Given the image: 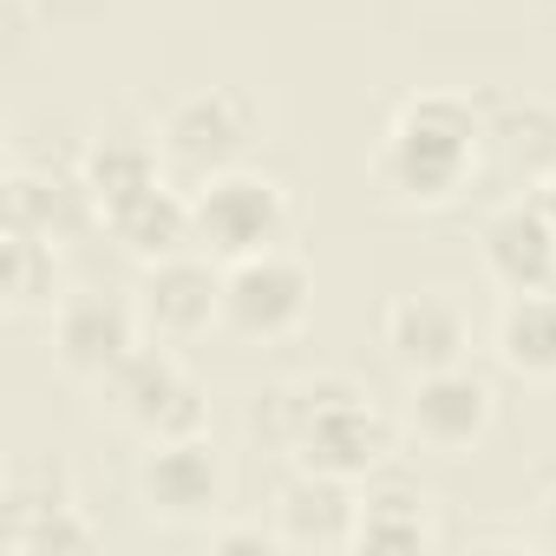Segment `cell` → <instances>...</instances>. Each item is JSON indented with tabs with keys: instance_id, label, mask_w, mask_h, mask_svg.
I'll return each instance as SVG.
<instances>
[{
	"instance_id": "1",
	"label": "cell",
	"mask_w": 556,
	"mask_h": 556,
	"mask_svg": "<svg viewBox=\"0 0 556 556\" xmlns=\"http://www.w3.org/2000/svg\"><path fill=\"white\" fill-rule=\"evenodd\" d=\"M491 151V131L484 118L471 112V99H452V92H419L393 112L387 125V144L374 157V177L387 197L400 203H419V210H439V203H458L478 157Z\"/></svg>"
},
{
	"instance_id": "2",
	"label": "cell",
	"mask_w": 556,
	"mask_h": 556,
	"mask_svg": "<svg viewBox=\"0 0 556 556\" xmlns=\"http://www.w3.org/2000/svg\"><path fill=\"white\" fill-rule=\"evenodd\" d=\"M295 400H302V439H295L302 471H328V478L354 484V478L387 465L393 426L354 380H341V374L295 380Z\"/></svg>"
},
{
	"instance_id": "3",
	"label": "cell",
	"mask_w": 556,
	"mask_h": 556,
	"mask_svg": "<svg viewBox=\"0 0 556 556\" xmlns=\"http://www.w3.org/2000/svg\"><path fill=\"white\" fill-rule=\"evenodd\" d=\"M190 210H197V242H210L229 262L262 255V249H282V236H289V197H282V184H268L255 170H236V164L216 170V177H203L197 197H190Z\"/></svg>"
},
{
	"instance_id": "4",
	"label": "cell",
	"mask_w": 556,
	"mask_h": 556,
	"mask_svg": "<svg viewBox=\"0 0 556 556\" xmlns=\"http://www.w3.org/2000/svg\"><path fill=\"white\" fill-rule=\"evenodd\" d=\"M308 295H315V275L289 249H262V255L229 262V275H223V321L236 334H249V341H275V334H289L308 315Z\"/></svg>"
},
{
	"instance_id": "5",
	"label": "cell",
	"mask_w": 556,
	"mask_h": 556,
	"mask_svg": "<svg viewBox=\"0 0 556 556\" xmlns=\"http://www.w3.org/2000/svg\"><path fill=\"white\" fill-rule=\"evenodd\" d=\"M105 387H112L118 413H125L131 426H144L151 439H190V432H203V419H210L203 387H197V380L177 367V354H164V348H131V354L105 374Z\"/></svg>"
},
{
	"instance_id": "6",
	"label": "cell",
	"mask_w": 556,
	"mask_h": 556,
	"mask_svg": "<svg viewBox=\"0 0 556 556\" xmlns=\"http://www.w3.org/2000/svg\"><path fill=\"white\" fill-rule=\"evenodd\" d=\"M164 157L197 170V177H216L229 170L249 144H255V105L229 86H210V92H190L164 112V131H157Z\"/></svg>"
},
{
	"instance_id": "7",
	"label": "cell",
	"mask_w": 556,
	"mask_h": 556,
	"mask_svg": "<svg viewBox=\"0 0 556 556\" xmlns=\"http://www.w3.org/2000/svg\"><path fill=\"white\" fill-rule=\"evenodd\" d=\"M138 497L151 517L164 523H190V517H210L223 504V458L210 452L203 432L190 439H157V452L138 465Z\"/></svg>"
},
{
	"instance_id": "8",
	"label": "cell",
	"mask_w": 556,
	"mask_h": 556,
	"mask_svg": "<svg viewBox=\"0 0 556 556\" xmlns=\"http://www.w3.org/2000/svg\"><path fill=\"white\" fill-rule=\"evenodd\" d=\"M380 348L400 374H439L465 361V315L445 295H393L380 308Z\"/></svg>"
},
{
	"instance_id": "9",
	"label": "cell",
	"mask_w": 556,
	"mask_h": 556,
	"mask_svg": "<svg viewBox=\"0 0 556 556\" xmlns=\"http://www.w3.org/2000/svg\"><path fill=\"white\" fill-rule=\"evenodd\" d=\"M138 308H125L118 295H66L60 315H53V354L86 374V380H105L131 348H138Z\"/></svg>"
},
{
	"instance_id": "10",
	"label": "cell",
	"mask_w": 556,
	"mask_h": 556,
	"mask_svg": "<svg viewBox=\"0 0 556 556\" xmlns=\"http://www.w3.org/2000/svg\"><path fill=\"white\" fill-rule=\"evenodd\" d=\"M138 315L157 341H190L210 321H223V282L197 255H164V262H151L144 289H138Z\"/></svg>"
},
{
	"instance_id": "11",
	"label": "cell",
	"mask_w": 556,
	"mask_h": 556,
	"mask_svg": "<svg viewBox=\"0 0 556 556\" xmlns=\"http://www.w3.org/2000/svg\"><path fill=\"white\" fill-rule=\"evenodd\" d=\"M406 419L413 432L432 445V452H465L484 439L491 426V380L465 374V367H439V374H419L413 380V400H406Z\"/></svg>"
},
{
	"instance_id": "12",
	"label": "cell",
	"mask_w": 556,
	"mask_h": 556,
	"mask_svg": "<svg viewBox=\"0 0 556 556\" xmlns=\"http://www.w3.org/2000/svg\"><path fill=\"white\" fill-rule=\"evenodd\" d=\"M484 268L510 295L556 289V223L543 216V203H504L484 223Z\"/></svg>"
},
{
	"instance_id": "13",
	"label": "cell",
	"mask_w": 556,
	"mask_h": 556,
	"mask_svg": "<svg viewBox=\"0 0 556 556\" xmlns=\"http://www.w3.org/2000/svg\"><path fill=\"white\" fill-rule=\"evenodd\" d=\"M354 523H361V497L348 491V478L302 471V478L282 491V543L341 549V543H354Z\"/></svg>"
},
{
	"instance_id": "14",
	"label": "cell",
	"mask_w": 556,
	"mask_h": 556,
	"mask_svg": "<svg viewBox=\"0 0 556 556\" xmlns=\"http://www.w3.org/2000/svg\"><path fill=\"white\" fill-rule=\"evenodd\" d=\"M99 216L86 177H66V170H14L8 177V223H27L40 236H79L86 223Z\"/></svg>"
},
{
	"instance_id": "15",
	"label": "cell",
	"mask_w": 556,
	"mask_h": 556,
	"mask_svg": "<svg viewBox=\"0 0 556 556\" xmlns=\"http://www.w3.org/2000/svg\"><path fill=\"white\" fill-rule=\"evenodd\" d=\"M105 223H112L118 249H125V255H138V262H164V255H184V242L197 236V210H190V197H177L170 184H151L144 197L118 203Z\"/></svg>"
},
{
	"instance_id": "16",
	"label": "cell",
	"mask_w": 556,
	"mask_h": 556,
	"mask_svg": "<svg viewBox=\"0 0 556 556\" xmlns=\"http://www.w3.org/2000/svg\"><path fill=\"white\" fill-rule=\"evenodd\" d=\"M484 131H491V157L504 164V177L543 184V177L556 170V105H543V99H510V105H497V118H491Z\"/></svg>"
},
{
	"instance_id": "17",
	"label": "cell",
	"mask_w": 556,
	"mask_h": 556,
	"mask_svg": "<svg viewBox=\"0 0 556 556\" xmlns=\"http://www.w3.org/2000/svg\"><path fill=\"white\" fill-rule=\"evenodd\" d=\"M497 361L510 374H530V380L556 374V289H530V295L504 302V315H497Z\"/></svg>"
},
{
	"instance_id": "18",
	"label": "cell",
	"mask_w": 556,
	"mask_h": 556,
	"mask_svg": "<svg viewBox=\"0 0 556 556\" xmlns=\"http://www.w3.org/2000/svg\"><path fill=\"white\" fill-rule=\"evenodd\" d=\"M79 177H86L99 216H112L118 203H131V197H144L151 184H164V177H157V151L138 144V138H99V144L79 157Z\"/></svg>"
},
{
	"instance_id": "19",
	"label": "cell",
	"mask_w": 556,
	"mask_h": 556,
	"mask_svg": "<svg viewBox=\"0 0 556 556\" xmlns=\"http://www.w3.org/2000/svg\"><path fill=\"white\" fill-rule=\"evenodd\" d=\"M426 497L406 491V484H387V491H367L361 497V523H354V549H374V556H406V549H426L432 530H426Z\"/></svg>"
},
{
	"instance_id": "20",
	"label": "cell",
	"mask_w": 556,
	"mask_h": 556,
	"mask_svg": "<svg viewBox=\"0 0 556 556\" xmlns=\"http://www.w3.org/2000/svg\"><path fill=\"white\" fill-rule=\"evenodd\" d=\"M0 289H8L14 308H40L53 302V236L8 223V242H0Z\"/></svg>"
},
{
	"instance_id": "21",
	"label": "cell",
	"mask_w": 556,
	"mask_h": 556,
	"mask_svg": "<svg viewBox=\"0 0 556 556\" xmlns=\"http://www.w3.org/2000/svg\"><path fill=\"white\" fill-rule=\"evenodd\" d=\"M275 543H282V530L268 536L262 523H229V530H216V536H210V549H216V556H236V549H262V556H268Z\"/></svg>"
},
{
	"instance_id": "22",
	"label": "cell",
	"mask_w": 556,
	"mask_h": 556,
	"mask_svg": "<svg viewBox=\"0 0 556 556\" xmlns=\"http://www.w3.org/2000/svg\"><path fill=\"white\" fill-rule=\"evenodd\" d=\"M536 203H543V216H549V223H556V170H549V177H543V184H536Z\"/></svg>"
},
{
	"instance_id": "23",
	"label": "cell",
	"mask_w": 556,
	"mask_h": 556,
	"mask_svg": "<svg viewBox=\"0 0 556 556\" xmlns=\"http://www.w3.org/2000/svg\"><path fill=\"white\" fill-rule=\"evenodd\" d=\"M543 530H549V543H556V484L543 491Z\"/></svg>"
}]
</instances>
